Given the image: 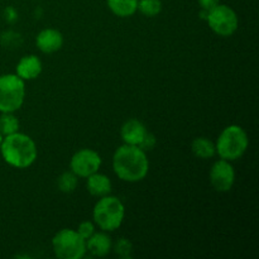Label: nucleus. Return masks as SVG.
I'll return each mask as SVG.
<instances>
[{
    "label": "nucleus",
    "instance_id": "8",
    "mask_svg": "<svg viewBox=\"0 0 259 259\" xmlns=\"http://www.w3.org/2000/svg\"><path fill=\"white\" fill-rule=\"evenodd\" d=\"M101 157L96 151L90 148H82L76 152L70 162L71 171L77 177H89L95 174L101 167Z\"/></svg>",
    "mask_w": 259,
    "mask_h": 259
},
{
    "label": "nucleus",
    "instance_id": "20",
    "mask_svg": "<svg viewBox=\"0 0 259 259\" xmlns=\"http://www.w3.org/2000/svg\"><path fill=\"white\" fill-rule=\"evenodd\" d=\"M23 42V38L19 33L14 32V30H7V32L2 33L0 35V43H2L3 47L10 48V50H14L18 48Z\"/></svg>",
    "mask_w": 259,
    "mask_h": 259
},
{
    "label": "nucleus",
    "instance_id": "14",
    "mask_svg": "<svg viewBox=\"0 0 259 259\" xmlns=\"http://www.w3.org/2000/svg\"><path fill=\"white\" fill-rule=\"evenodd\" d=\"M86 179H88L86 189L90 192V195L95 197H103L106 196V195H110L111 190H113V184H111L110 179L106 175L99 174L98 171L86 177Z\"/></svg>",
    "mask_w": 259,
    "mask_h": 259
},
{
    "label": "nucleus",
    "instance_id": "6",
    "mask_svg": "<svg viewBox=\"0 0 259 259\" xmlns=\"http://www.w3.org/2000/svg\"><path fill=\"white\" fill-rule=\"evenodd\" d=\"M52 248L60 259H81L86 254V240L76 230L62 229L53 237Z\"/></svg>",
    "mask_w": 259,
    "mask_h": 259
},
{
    "label": "nucleus",
    "instance_id": "13",
    "mask_svg": "<svg viewBox=\"0 0 259 259\" xmlns=\"http://www.w3.org/2000/svg\"><path fill=\"white\" fill-rule=\"evenodd\" d=\"M111 248H113V242L106 232L94 233L86 240V252H90L94 257H105L110 253Z\"/></svg>",
    "mask_w": 259,
    "mask_h": 259
},
{
    "label": "nucleus",
    "instance_id": "5",
    "mask_svg": "<svg viewBox=\"0 0 259 259\" xmlns=\"http://www.w3.org/2000/svg\"><path fill=\"white\" fill-rule=\"evenodd\" d=\"M25 81L17 73L0 76V113H15L24 104Z\"/></svg>",
    "mask_w": 259,
    "mask_h": 259
},
{
    "label": "nucleus",
    "instance_id": "9",
    "mask_svg": "<svg viewBox=\"0 0 259 259\" xmlns=\"http://www.w3.org/2000/svg\"><path fill=\"white\" fill-rule=\"evenodd\" d=\"M211 186L218 192H228L232 190L235 182V171L229 161L220 158L211 166L209 172Z\"/></svg>",
    "mask_w": 259,
    "mask_h": 259
},
{
    "label": "nucleus",
    "instance_id": "22",
    "mask_svg": "<svg viewBox=\"0 0 259 259\" xmlns=\"http://www.w3.org/2000/svg\"><path fill=\"white\" fill-rule=\"evenodd\" d=\"M76 232L80 234V237L82 238V239L88 240L89 238H90L91 235L95 233V225H94V223L86 220V222H82L80 225H78V228Z\"/></svg>",
    "mask_w": 259,
    "mask_h": 259
},
{
    "label": "nucleus",
    "instance_id": "11",
    "mask_svg": "<svg viewBox=\"0 0 259 259\" xmlns=\"http://www.w3.org/2000/svg\"><path fill=\"white\" fill-rule=\"evenodd\" d=\"M147 128L138 119H128L120 128V137L125 144L139 146L147 133Z\"/></svg>",
    "mask_w": 259,
    "mask_h": 259
},
{
    "label": "nucleus",
    "instance_id": "18",
    "mask_svg": "<svg viewBox=\"0 0 259 259\" xmlns=\"http://www.w3.org/2000/svg\"><path fill=\"white\" fill-rule=\"evenodd\" d=\"M57 187L63 194H71L77 187V176L72 171L63 172L57 180Z\"/></svg>",
    "mask_w": 259,
    "mask_h": 259
},
{
    "label": "nucleus",
    "instance_id": "3",
    "mask_svg": "<svg viewBox=\"0 0 259 259\" xmlns=\"http://www.w3.org/2000/svg\"><path fill=\"white\" fill-rule=\"evenodd\" d=\"M125 217V206L120 199L111 195L99 197L93 210L94 223L103 232H114L123 224Z\"/></svg>",
    "mask_w": 259,
    "mask_h": 259
},
{
    "label": "nucleus",
    "instance_id": "2",
    "mask_svg": "<svg viewBox=\"0 0 259 259\" xmlns=\"http://www.w3.org/2000/svg\"><path fill=\"white\" fill-rule=\"evenodd\" d=\"M0 153L9 166L19 169L28 168L37 159V144L29 136L17 132L3 138Z\"/></svg>",
    "mask_w": 259,
    "mask_h": 259
},
{
    "label": "nucleus",
    "instance_id": "26",
    "mask_svg": "<svg viewBox=\"0 0 259 259\" xmlns=\"http://www.w3.org/2000/svg\"><path fill=\"white\" fill-rule=\"evenodd\" d=\"M3 138H4V137L2 136V133H0V146H2V142H3Z\"/></svg>",
    "mask_w": 259,
    "mask_h": 259
},
{
    "label": "nucleus",
    "instance_id": "1",
    "mask_svg": "<svg viewBox=\"0 0 259 259\" xmlns=\"http://www.w3.org/2000/svg\"><path fill=\"white\" fill-rule=\"evenodd\" d=\"M113 169L121 181L132 184L142 181L146 179L149 171V161L146 151L138 146L124 143L114 152Z\"/></svg>",
    "mask_w": 259,
    "mask_h": 259
},
{
    "label": "nucleus",
    "instance_id": "10",
    "mask_svg": "<svg viewBox=\"0 0 259 259\" xmlns=\"http://www.w3.org/2000/svg\"><path fill=\"white\" fill-rule=\"evenodd\" d=\"M35 45L40 52L51 55L60 51L63 46V35L60 30L53 28H46L38 33L35 38Z\"/></svg>",
    "mask_w": 259,
    "mask_h": 259
},
{
    "label": "nucleus",
    "instance_id": "7",
    "mask_svg": "<svg viewBox=\"0 0 259 259\" xmlns=\"http://www.w3.org/2000/svg\"><path fill=\"white\" fill-rule=\"evenodd\" d=\"M206 22L215 34L220 37H230L239 27V19L234 9L225 4H218L207 13Z\"/></svg>",
    "mask_w": 259,
    "mask_h": 259
},
{
    "label": "nucleus",
    "instance_id": "24",
    "mask_svg": "<svg viewBox=\"0 0 259 259\" xmlns=\"http://www.w3.org/2000/svg\"><path fill=\"white\" fill-rule=\"evenodd\" d=\"M4 20L9 24H14L18 20V12L13 7H8L4 10Z\"/></svg>",
    "mask_w": 259,
    "mask_h": 259
},
{
    "label": "nucleus",
    "instance_id": "12",
    "mask_svg": "<svg viewBox=\"0 0 259 259\" xmlns=\"http://www.w3.org/2000/svg\"><path fill=\"white\" fill-rule=\"evenodd\" d=\"M42 61L35 55H27L22 57L18 62L15 73L19 76L22 80L30 81L37 78L42 73Z\"/></svg>",
    "mask_w": 259,
    "mask_h": 259
},
{
    "label": "nucleus",
    "instance_id": "15",
    "mask_svg": "<svg viewBox=\"0 0 259 259\" xmlns=\"http://www.w3.org/2000/svg\"><path fill=\"white\" fill-rule=\"evenodd\" d=\"M106 4L114 15L120 18L132 17L138 10V0H106Z\"/></svg>",
    "mask_w": 259,
    "mask_h": 259
},
{
    "label": "nucleus",
    "instance_id": "25",
    "mask_svg": "<svg viewBox=\"0 0 259 259\" xmlns=\"http://www.w3.org/2000/svg\"><path fill=\"white\" fill-rule=\"evenodd\" d=\"M199 4L202 10H207L209 12L210 9H212L218 4H220V0H199Z\"/></svg>",
    "mask_w": 259,
    "mask_h": 259
},
{
    "label": "nucleus",
    "instance_id": "16",
    "mask_svg": "<svg viewBox=\"0 0 259 259\" xmlns=\"http://www.w3.org/2000/svg\"><path fill=\"white\" fill-rule=\"evenodd\" d=\"M191 151L195 154V157L200 159H209L217 154V148L215 143L205 137H199L192 141Z\"/></svg>",
    "mask_w": 259,
    "mask_h": 259
},
{
    "label": "nucleus",
    "instance_id": "17",
    "mask_svg": "<svg viewBox=\"0 0 259 259\" xmlns=\"http://www.w3.org/2000/svg\"><path fill=\"white\" fill-rule=\"evenodd\" d=\"M19 120L14 115V113H2V115H0V133L3 137L19 132Z\"/></svg>",
    "mask_w": 259,
    "mask_h": 259
},
{
    "label": "nucleus",
    "instance_id": "23",
    "mask_svg": "<svg viewBox=\"0 0 259 259\" xmlns=\"http://www.w3.org/2000/svg\"><path fill=\"white\" fill-rule=\"evenodd\" d=\"M157 141H156V137H154L153 133H151V132H147L146 136H144L143 141L141 142V144H139L138 147H141L143 151H152V149L154 148V146H156Z\"/></svg>",
    "mask_w": 259,
    "mask_h": 259
},
{
    "label": "nucleus",
    "instance_id": "19",
    "mask_svg": "<svg viewBox=\"0 0 259 259\" xmlns=\"http://www.w3.org/2000/svg\"><path fill=\"white\" fill-rule=\"evenodd\" d=\"M138 10L148 18H153L162 12L161 0H138Z\"/></svg>",
    "mask_w": 259,
    "mask_h": 259
},
{
    "label": "nucleus",
    "instance_id": "4",
    "mask_svg": "<svg viewBox=\"0 0 259 259\" xmlns=\"http://www.w3.org/2000/svg\"><path fill=\"white\" fill-rule=\"evenodd\" d=\"M249 146V138L244 129L237 124L228 125L224 131L220 133L215 148L217 154L225 161H237L242 158L243 154L247 152Z\"/></svg>",
    "mask_w": 259,
    "mask_h": 259
},
{
    "label": "nucleus",
    "instance_id": "21",
    "mask_svg": "<svg viewBox=\"0 0 259 259\" xmlns=\"http://www.w3.org/2000/svg\"><path fill=\"white\" fill-rule=\"evenodd\" d=\"M114 252H115L116 255H119L120 258L123 259H128L132 258V253H133V244L129 239L126 238H120L115 244L113 245Z\"/></svg>",
    "mask_w": 259,
    "mask_h": 259
}]
</instances>
